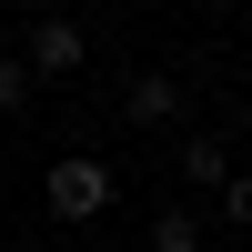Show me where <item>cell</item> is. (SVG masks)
Here are the masks:
<instances>
[{"instance_id":"cell-1","label":"cell","mask_w":252,"mask_h":252,"mask_svg":"<svg viewBox=\"0 0 252 252\" xmlns=\"http://www.w3.org/2000/svg\"><path fill=\"white\" fill-rule=\"evenodd\" d=\"M40 192H51V212H61V222H91V212H111V172H101L91 152L51 161V182H40Z\"/></svg>"},{"instance_id":"cell-3","label":"cell","mask_w":252,"mask_h":252,"mask_svg":"<svg viewBox=\"0 0 252 252\" xmlns=\"http://www.w3.org/2000/svg\"><path fill=\"white\" fill-rule=\"evenodd\" d=\"M121 111H131V121H172V111H182V91H172V81H161V71H141Z\"/></svg>"},{"instance_id":"cell-4","label":"cell","mask_w":252,"mask_h":252,"mask_svg":"<svg viewBox=\"0 0 252 252\" xmlns=\"http://www.w3.org/2000/svg\"><path fill=\"white\" fill-rule=\"evenodd\" d=\"M232 172V161H222V141H192V152H182V182H222Z\"/></svg>"},{"instance_id":"cell-7","label":"cell","mask_w":252,"mask_h":252,"mask_svg":"<svg viewBox=\"0 0 252 252\" xmlns=\"http://www.w3.org/2000/svg\"><path fill=\"white\" fill-rule=\"evenodd\" d=\"M20 10H40V0H20Z\"/></svg>"},{"instance_id":"cell-2","label":"cell","mask_w":252,"mask_h":252,"mask_svg":"<svg viewBox=\"0 0 252 252\" xmlns=\"http://www.w3.org/2000/svg\"><path fill=\"white\" fill-rule=\"evenodd\" d=\"M31 71H81V31L71 20H40L31 31Z\"/></svg>"},{"instance_id":"cell-5","label":"cell","mask_w":252,"mask_h":252,"mask_svg":"<svg viewBox=\"0 0 252 252\" xmlns=\"http://www.w3.org/2000/svg\"><path fill=\"white\" fill-rule=\"evenodd\" d=\"M152 252H192V212H161L152 222Z\"/></svg>"},{"instance_id":"cell-6","label":"cell","mask_w":252,"mask_h":252,"mask_svg":"<svg viewBox=\"0 0 252 252\" xmlns=\"http://www.w3.org/2000/svg\"><path fill=\"white\" fill-rule=\"evenodd\" d=\"M20 91H31V71H20V61H0V111H10Z\"/></svg>"}]
</instances>
